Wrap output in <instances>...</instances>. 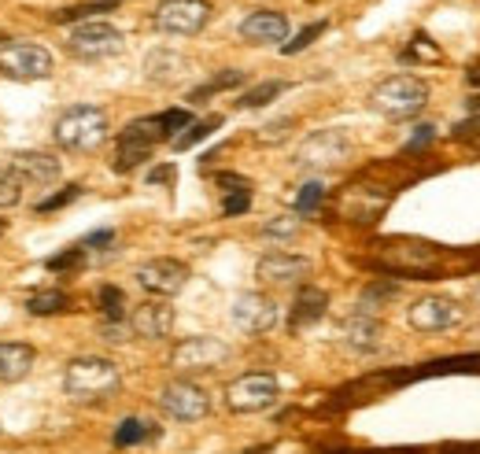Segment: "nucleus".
I'll list each match as a JSON object with an SVG mask.
<instances>
[{
    "mask_svg": "<svg viewBox=\"0 0 480 454\" xmlns=\"http://www.w3.org/2000/svg\"><path fill=\"white\" fill-rule=\"evenodd\" d=\"M233 325L240 332H248V337H262V332H270L278 321H281V311H278V303L262 296V292H240L233 299Z\"/></svg>",
    "mask_w": 480,
    "mask_h": 454,
    "instance_id": "9b49d317",
    "label": "nucleus"
},
{
    "mask_svg": "<svg viewBox=\"0 0 480 454\" xmlns=\"http://www.w3.org/2000/svg\"><path fill=\"white\" fill-rule=\"evenodd\" d=\"M381 321L373 318V314H351L347 321H344V340H347V347H355V351H377L381 347Z\"/></svg>",
    "mask_w": 480,
    "mask_h": 454,
    "instance_id": "412c9836",
    "label": "nucleus"
},
{
    "mask_svg": "<svg viewBox=\"0 0 480 454\" xmlns=\"http://www.w3.org/2000/svg\"><path fill=\"white\" fill-rule=\"evenodd\" d=\"M262 233H266V236H296V233H299V218L281 215V218H274V222H266Z\"/></svg>",
    "mask_w": 480,
    "mask_h": 454,
    "instance_id": "72a5a7b5",
    "label": "nucleus"
},
{
    "mask_svg": "<svg viewBox=\"0 0 480 454\" xmlns=\"http://www.w3.org/2000/svg\"><path fill=\"white\" fill-rule=\"evenodd\" d=\"M107 111L97 104H74L56 118L52 141L64 151H97L107 141Z\"/></svg>",
    "mask_w": 480,
    "mask_h": 454,
    "instance_id": "f03ea898",
    "label": "nucleus"
},
{
    "mask_svg": "<svg viewBox=\"0 0 480 454\" xmlns=\"http://www.w3.org/2000/svg\"><path fill=\"white\" fill-rule=\"evenodd\" d=\"M417 56H425V59H440V52L429 45V38H425V34H417V38H414V52H407V59H417Z\"/></svg>",
    "mask_w": 480,
    "mask_h": 454,
    "instance_id": "4c0bfd02",
    "label": "nucleus"
},
{
    "mask_svg": "<svg viewBox=\"0 0 480 454\" xmlns=\"http://www.w3.org/2000/svg\"><path fill=\"white\" fill-rule=\"evenodd\" d=\"M22 203V181L12 167H0V210Z\"/></svg>",
    "mask_w": 480,
    "mask_h": 454,
    "instance_id": "a878e982",
    "label": "nucleus"
},
{
    "mask_svg": "<svg viewBox=\"0 0 480 454\" xmlns=\"http://www.w3.org/2000/svg\"><path fill=\"white\" fill-rule=\"evenodd\" d=\"M8 167L19 174L22 185H56L59 174H64V163L56 159V151H41V148L12 151Z\"/></svg>",
    "mask_w": 480,
    "mask_h": 454,
    "instance_id": "4468645a",
    "label": "nucleus"
},
{
    "mask_svg": "<svg viewBox=\"0 0 480 454\" xmlns=\"http://www.w3.org/2000/svg\"><path fill=\"white\" fill-rule=\"evenodd\" d=\"M67 307V292H59V288H48V292H38V296H30L26 299V311L30 314H59Z\"/></svg>",
    "mask_w": 480,
    "mask_h": 454,
    "instance_id": "b1692460",
    "label": "nucleus"
},
{
    "mask_svg": "<svg viewBox=\"0 0 480 454\" xmlns=\"http://www.w3.org/2000/svg\"><path fill=\"white\" fill-rule=\"evenodd\" d=\"M219 126H222V118H219V115L203 118V123H189V126H185V133H177V137H174V151H189L193 144H200V141L211 137Z\"/></svg>",
    "mask_w": 480,
    "mask_h": 454,
    "instance_id": "5701e85b",
    "label": "nucleus"
},
{
    "mask_svg": "<svg viewBox=\"0 0 480 454\" xmlns=\"http://www.w3.org/2000/svg\"><path fill=\"white\" fill-rule=\"evenodd\" d=\"M321 34H325V22H311L307 30H299V34H296L292 41H285V45H281V52H285V56H296V52H304L311 41H318Z\"/></svg>",
    "mask_w": 480,
    "mask_h": 454,
    "instance_id": "7c9ffc66",
    "label": "nucleus"
},
{
    "mask_svg": "<svg viewBox=\"0 0 480 454\" xmlns=\"http://www.w3.org/2000/svg\"><path fill=\"white\" fill-rule=\"evenodd\" d=\"M351 156V137L344 130H318L296 148L299 170H333Z\"/></svg>",
    "mask_w": 480,
    "mask_h": 454,
    "instance_id": "0eeeda50",
    "label": "nucleus"
},
{
    "mask_svg": "<svg viewBox=\"0 0 480 454\" xmlns=\"http://www.w3.org/2000/svg\"><path fill=\"white\" fill-rule=\"evenodd\" d=\"M425 104H429V85L417 74H392V78L377 81L370 93V107L384 118H396V123L422 115Z\"/></svg>",
    "mask_w": 480,
    "mask_h": 454,
    "instance_id": "7ed1b4c3",
    "label": "nucleus"
},
{
    "mask_svg": "<svg viewBox=\"0 0 480 454\" xmlns=\"http://www.w3.org/2000/svg\"><path fill=\"white\" fill-rule=\"evenodd\" d=\"M38 362V351L22 340H0V384L26 381Z\"/></svg>",
    "mask_w": 480,
    "mask_h": 454,
    "instance_id": "6ab92c4d",
    "label": "nucleus"
},
{
    "mask_svg": "<svg viewBox=\"0 0 480 454\" xmlns=\"http://www.w3.org/2000/svg\"><path fill=\"white\" fill-rule=\"evenodd\" d=\"M148 436V425L141 417H126L123 425L115 429V447H133V443H141Z\"/></svg>",
    "mask_w": 480,
    "mask_h": 454,
    "instance_id": "c756f323",
    "label": "nucleus"
},
{
    "mask_svg": "<svg viewBox=\"0 0 480 454\" xmlns=\"http://www.w3.org/2000/svg\"><path fill=\"white\" fill-rule=\"evenodd\" d=\"M321 200H325V185L321 181H307V185L299 189V196H296V215H311V210L321 207Z\"/></svg>",
    "mask_w": 480,
    "mask_h": 454,
    "instance_id": "c85d7f7f",
    "label": "nucleus"
},
{
    "mask_svg": "<svg viewBox=\"0 0 480 454\" xmlns=\"http://www.w3.org/2000/svg\"><path fill=\"white\" fill-rule=\"evenodd\" d=\"M100 307H104V314H107L111 325L123 321V318H126V296H123V288L104 285V288H100Z\"/></svg>",
    "mask_w": 480,
    "mask_h": 454,
    "instance_id": "bb28decb",
    "label": "nucleus"
},
{
    "mask_svg": "<svg viewBox=\"0 0 480 454\" xmlns=\"http://www.w3.org/2000/svg\"><path fill=\"white\" fill-rule=\"evenodd\" d=\"M288 130H292V118H278V123H270V126L259 130V141L262 144H278V141L288 137Z\"/></svg>",
    "mask_w": 480,
    "mask_h": 454,
    "instance_id": "f704fd0d",
    "label": "nucleus"
},
{
    "mask_svg": "<svg viewBox=\"0 0 480 454\" xmlns=\"http://www.w3.org/2000/svg\"><path fill=\"white\" fill-rule=\"evenodd\" d=\"M185 71H189V59L174 48H156L144 56V78L156 85H174L177 78H185Z\"/></svg>",
    "mask_w": 480,
    "mask_h": 454,
    "instance_id": "aec40b11",
    "label": "nucleus"
},
{
    "mask_svg": "<svg viewBox=\"0 0 480 454\" xmlns=\"http://www.w3.org/2000/svg\"><path fill=\"white\" fill-rule=\"evenodd\" d=\"M281 399V384L274 373H244L229 381L226 388V407L233 414H262Z\"/></svg>",
    "mask_w": 480,
    "mask_h": 454,
    "instance_id": "423d86ee",
    "label": "nucleus"
},
{
    "mask_svg": "<svg viewBox=\"0 0 480 454\" xmlns=\"http://www.w3.org/2000/svg\"><path fill=\"white\" fill-rule=\"evenodd\" d=\"M130 329L144 340H163L174 329V307L167 299H148V303H141V307H133Z\"/></svg>",
    "mask_w": 480,
    "mask_h": 454,
    "instance_id": "2eb2a0df",
    "label": "nucleus"
},
{
    "mask_svg": "<svg viewBox=\"0 0 480 454\" xmlns=\"http://www.w3.org/2000/svg\"><path fill=\"white\" fill-rule=\"evenodd\" d=\"M255 274L270 285H292V281H304L311 274V259L292 255V252H266L255 266Z\"/></svg>",
    "mask_w": 480,
    "mask_h": 454,
    "instance_id": "dca6fc26",
    "label": "nucleus"
},
{
    "mask_svg": "<svg viewBox=\"0 0 480 454\" xmlns=\"http://www.w3.org/2000/svg\"><path fill=\"white\" fill-rule=\"evenodd\" d=\"M133 278L148 296L170 299V296H177L189 285V266L182 259H148V262L137 266Z\"/></svg>",
    "mask_w": 480,
    "mask_h": 454,
    "instance_id": "9d476101",
    "label": "nucleus"
},
{
    "mask_svg": "<svg viewBox=\"0 0 480 454\" xmlns=\"http://www.w3.org/2000/svg\"><path fill=\"white\" fill-rule=\"evenodd\" d=\"M78 196H81V189H78V185H71V189H64L59 196H52V200H41V203H38V215H48V210L64 207V203H71V200H78Z\"/></svg>",
    "mask_w": 480,
    "mask_h": 454,
    "instance_id": "c9c22d12",
    "label": "nucleus"
},
{
    "mask_svg": "<svg viewBox=\"0 0 480 454\" xmlns=\"http://www.w3.org/2000/svg\"><path fill=\"white\" fill-rule=\"evenodd\" d=\"M240 81H244V74H240V71H226V74H219V78H211V81H207V85H200V89H193V104H200V100H207V97H211V93H219V89H233V85H240Z\"/></svg>",
    "mask_w": 480,
    "mask_h": 454,
    "instance_id": "cd10ccee",
    "label": "nucleus"
},
{
    "mask_svg": "<svg viewBox=\"0 0 480 454\" xmlns=\"http://www.w3.org/2000/svg\"><path fill=\"white\" fill-rule=\"evenodd\" d=\"M281 93H285V81H262V85L248 89V93L236 100V107H266L270 100L281 97Z\"/></svg>",
    "mask_w": 480,
    "mask_h": 454,
    "instance_id": "393cba45",
    "label": "nucleus"
},
{
    "mask_svg": "<svg viewBox=\"0 0 480 454\" xmlns=\"http://www.w3.org/2000/svg\"><path fill=\"white\" fill-rule=\"evenodd\" d=\"M126 48L123 30L104 22V19H85L67 34V52L74 59H85V64H100V59H115Z\"/></svg>",
    "mask_w": 480,
    "mask_h": 454,
    "instance_id": "20e7f679",
    "label": "nucleus"
},
{
    "mask_svg": "<svg viewBox=\"0 0 480 454\" xmlns=\"http://www.w3.org/2000/svg\"><path fill=\"white\" fill-rule=\"evenodd\" d=\"M118 388H123V373H118L111 358H100V355L71 358L64 370V391L74 403H104L118 396Z\"/></svg>",
    "mask_w": 480,
    "mask_h": 454,
    "instance_id": "f257e3e1",
    "label": "nucleus"
},
{
    "mask_svg": "<svg viewBox=\"0 0 480 454\" xmlns=\"http://www.w3.org/2000/svg\"><path fill=\"white\" fill-rule=\"evenodd\" d=\"M248 207H252V189H248V181H244V185L233 189V196H226L222 210H226V215H244Z\"/></svg>",
    "mask_w": 480,
    "mask_h": 454,
    "instance_id": "2f4dec72",
    "label": "nucleus"
},
{
    "mask_svg": "<svg viewBox=\"0 0 480 454\" xmlns=\"http://www.w3.org/2000/svg\"><path fill=\"white\" fill-rule=\"evenodd\" d=\"M436 137V130L433 126H417V133L410 137V144H407V151H417V148H422V144H429Z\"/></svg>",
    "mask_w": 480,
    "mask_h": 454,
    "instance_id": "58836bf2",
    "label": "nucleus"
},
{
    "mask_svg": "<svg viewBox=\"0 0 480 454\" xmlns=\"http://www.w3.org/2000/svg\"><path fill=\"white\" fill-rule=\"evenodd\" d=\"M233 347L219 337H189L170 351V366L177 373H207V370H219L222 362H229Z\"/></svg>",
    "mask_w": 480,
    "mask_h": 454,
    "instance_id": "6e6552de",
    "label": "nucleus"
},
{
    "mask_svg": "<svg viewBox=\"0 0 480 454\" xmlns=\"http://www.w3.org/2000/svg\"><path fill=\"white\" fill-rule=\"evenodd\" d=\"M240 38L248 45H278L288 38V19L281 12H252L240 22Z\"/></svg>",
    "mask_w": 480,
    "mask_h": 454,
    "instance_id": "f3484780",
    "label": "nucleus"
},
{
    "mask_svg": "<svg viewBox=\"0 0 480 454\" xmlns=\"http://www.w3.org/2000/svg\"><path fill=\"white\" fill-rule=\"evenodd\" d=\"M115 240V233L111 229H100V233H89L85 240H81V248H89V244H111Z\"/></svg>",
    "mask_w": 480,
    "mask_h": 454,
    "instance_id": "ea45409f",
    "label": "nucleus"
},
{
    "mask_svg": "<svg viewBox=\"0 0 480 454\" xmlns=\"http://www.w3.org/2000/svg\"><path fill=\"white\" fill-rule=\"evenodd\" d=\"M174 177V167H156L152 174H148V181H152V185H159V181H170Z\"/></svg>",
    "mask_w": 480,
    "mask_h": 454,
    "instance_id": "a19ab883",
    "label": "nucleus"
},
{
    "mask_svg": "<svg viewBox=\"0 0 480 454\" xmlns=\"http://www.w3.org/2000/svg\"><path fill=\"white\" fill-rule=\"evenodd\" d=\"M384 262L399 270V274H422V270L433 266V248L422 244V240H392L384 248Z\"/></svg>",
    "mask_w": 480,
    "mask_h": 454,
    "instance_id": "a211bd4d",
    "label": "nucleus"
},
{
    "mask_svg": "<svg viewBox=\"0 0 480 454\" xmlns=\"http://www.w3.org/2000/svg\"><path fill=\"white\" fill-rule=\"evenodd\" d=\"M159 410L174 421H200L211 414V396L193 381H174L159 391Z\"/></svg>",
    "mask_w": 480,
    "mask_h": 454,
    "instance_id": "f8f14e48",
    "label": "nucleus"
},
{
    "mask_svg": "<svg viewBox=\"0 0 480 454\" xmlns=\"http://www.w3.org/2000/svg\"><path fill=\"white\" fill-rule=\"evenodd\" d=\"M211 22V4L207 0H163L156 8V26L170 38H193Z\"/></svg>",
    "mask_w": 480,
    "mask_h": 454,
    "instance_id": "1a4fd4ad",
    "label": "nucleus"
},
{
    "mask_svg": "<svg viewBox=\"0 0 480 454\" xmlns=\"http://www.w3.org/2000/svg\"><path fill=\"white\" fill-rule=\"evenodd\" d=\"M56 71V56L34 41H4L0 45V74L12 81H45Z\"/></svg>",
    "mask_w": 480,
    "mask_h": 454,
    "instance_id": "39448f33",
    "label": "nucleus"
},
{
    "mask_svg": "<svg viewBox=\"0 0 480 454\" xmlns=\"http://www.w3.org/2000/svg\"><path fill=\"white\" fill-rule=\"evenodd\" d=\"M407 321L414 332H443L462 321V307L447 296H422L417 303H410Z\"/></svg>",
    "mask_w": 480,
    "mask_h": 454,
    "instance_id": "ddd939ff",
    "label": "nucleus"
},
{
    "mask_svg": "<svg viewBox=\"0 0 480 454\" xmlns=\"http://www.w3.org/2000/svg\"><path fill=\"white\" fill-rule=\"evenodd\" d=\"M325 307H329V296H325L321 288H314V285H304V288L296 292V303H292V318H288V325H292V329L314 325V321L325 314Z\"/></svg>",
    "mask_w": 480,
    "mask_h": 454,
    "instance_id": "4be33fe9",
    "label": "nucleus"
},
{
    "mask_svg": "<svg viewBox=\"0 0 480 454\" xmlns=\"http://www.w3.org/2000/svg\"><path fill=\"white\" fill-rule=\"evenodd\" d=\"M476 299H480V288H476Z\"/></svg>",
    "mask_w": 480,
    "mask_h": 454,
    "instance_id": "79ce46f5",
    "label": "nucleus"
},
{
    "mask_svg": "<svg viewBox=\"0 0 480 454\" xmlns=\"http://www.w3.org/2000/svg\"><path fill=\"white\" fill-rule=\"evenodd\" d=\"M399 288L396 285H373V288H366L363 292V314H370L373 307H377V303H384V299H392Z\"/></svg>",
    "mask_w": 480,
    "mask_h": 454,
    "instance_id": "473e14b6",
    "label": "nucleus"
},
{
    "mask_svg": "<svg viewBox=\"0 0 480 454\" xmlns=\"http://www.w3.org/2000/svg\"><path fill=\"white\" fill-rule=\"evenodd\" d=\"M81 259H85V248L78 244V248H67V252L59 255V259H52V262H48V270H67V266H81Z\"/></svg>",
    "mask_w": 480,
    "mask_h": 454,
    "instance_id": "e433bc0d",
    "label": "nucleus"
}]
</instances>
